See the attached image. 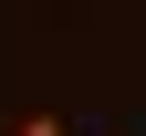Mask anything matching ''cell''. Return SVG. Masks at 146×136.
<instances>
[{"instance_id":"6da1fadb","label":"cell","mask_w":146,"mask_h":136,"mask_svg":"<svg viewBox=\"0 0 146 136\" xmlns=\"http://www.w3.org/2000/svg\"><path fill=\"white\" fill-rule=\"evenodd\" d=\"M11 136H63V115H21V126H11Z\"/></svg>"}]
</instances>
